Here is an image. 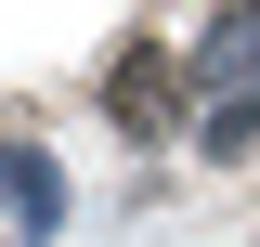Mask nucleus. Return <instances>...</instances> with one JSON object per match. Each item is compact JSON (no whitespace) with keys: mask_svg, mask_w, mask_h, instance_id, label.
<instances>
[{"mask_svg":"<svg viewBox=\"0 0 260 247\" xmlns=\"http://www.w3.org/2000/svg\"><path fill=\"white\" fill-rule=\"evenodd\" d=\"M117 117H130V130L182 117V65H169V52H130V65H117Z\"/></svg>","mask_w":260,"mask_h":247,"instance_id":"nucleus-1","label":"nucleus"},{"mask_svg":"<svg viewBox=\"0 0 260 247\" xmlns=\"http://www.w3.org/2000/svg\"><path fill=\"white\" fill-rule=\"evenodd\" d=\"M0 182H13V208H26V221H52V208H65V195H52V156H39V143H13V156H0Z\"/></svg>","mask_w":260,"mask_h":247,"instance_id":"nucleus-3","label":"nucleus"},{"mask_svg":"<svg viewBox=\"0 0 260 247\" xmlns=\"http://www.w3.org/2000/svg\"><path fill=\"white\" fill-rule=\"evenodd\" d=\"M208 78H221V91L247 104V78H260V0H247V13H234L221 39H208Z\"/></svg>","mask_w":260,"mask_h":247,"instance_id":"nucleus-2","label":"nucleus"}]
</instances>
